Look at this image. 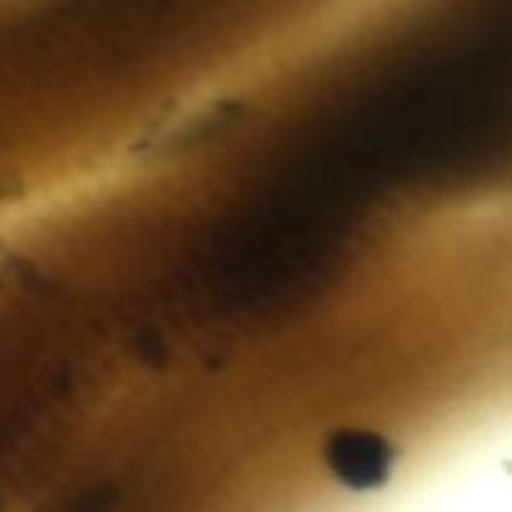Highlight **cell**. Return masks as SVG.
Here are the masks:
<instances>
[{
  "label": "cell",
  "mask_w": 512,
  "mask_h": 512,
  "mask_svg": "<svg viewBox=\"0 0 512 512\" xmlns=\"http://www.w3.org/2000/svg\"><path fill=\"white\" fill-rule=\"evenodd\" d=\"M335 460L340 475H345L350 483L365 480V485H370L388 470V450L378 448V443L370 438H345L335 450Z\"/></svg>",
  "instance_id": "obj_1"
}]
</instances>
